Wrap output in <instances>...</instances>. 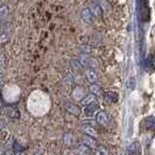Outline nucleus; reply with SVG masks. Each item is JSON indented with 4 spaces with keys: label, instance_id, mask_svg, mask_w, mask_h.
<instances>
[{
    "label": "nucleus",
    "instance_id": "obj_23",
    "mask_svg": "<svg viewBox=\"0 0 155 155\" xmlns=\"http://www.w3.org/2000/svg\"><path fill=\"white\" fill-rule=\"evenodd\" d=\"M6 65V56L4 53H0V68Z\"/></svg>",
    "mask_w": 155,
    "mask_h": 155
},
{
    "label": "nucleus",
    "instance_id": "obj_6",
    "mask_svg": "<svg viewBox=\"0 0 155 155\" xmlns=\"http://www.w3.org/2000/svg\"><path fill=\"white\" fill-rule=\"evenodd\" d=\"M5 114L12 119H20V111L16 106H7L5 109Z\"/></svg>",
    "mask_w": 155,
    "mask_h": 155
},
{
    "label": "nucleus",
    "instance_id": "obj_4",
    "mask_svg": "<svg viewBox=\"0 0 155 155\" xmlns=\"http://www.w3.org/2000/svg\"><path fill=\"white\" fill-rule=\"evenodd\" d=\"M103 98H104V101H106V103L116 104L119 101V94L116 91H106L103 94Z\"/></svg>",
    "mask_w": 155,
    "mask_h": 155
},
{
    "label": "nucleus",
    "instance_id": "obj_13",
    "mask_svg": "<svg viewBox=\"0 0 155 155\" xmlns=\"http://www.w3.org/2000/svg\"><path fill=\"white\" fill-rule=\"evenodd\" d=\"M81 16H82V19H83L86 23H92L93 22V15H92V13L90 12V9H89V8H84V9H82V12H81Z\"/></svg>",
    "mask_w": 155,
    "mask_h": 155
},
{
    "label": "nucleus",
    "instance_id": "obj_7",
    "mask_svg": "<svg viewBox=\"0 0 155 155\" xmlns=\"http://www.w3.org/2000/svg\"><path fill=\"white\" fill-rule=\"evenodd\" d=\"M93 103H97V96L93 94V93H87V94H85V96L81 99V104L84 105V106L91 105Z\"/></svg>",
    "mask_w": 155,
    "mask_h": 155
},
{
    "label": "nucleus",
    "instance_id": "obj_2",
    "mask_svg": "<svg viewBox=\"0 0 155 155\" xmlns=\"http://www.w3.org/2000/svg\"><path fill=\"white\" fill-rule=\"evenodd\" d=\"M96 120H97V123L101 126H104V127H107L110 125V117L109 114L106 113V112H104V111H101V112H98L97 114H96Z\"/></svg>",
    "mask_w": 155,
    "mask_h": 155
},
{
    "label": "nucleus",
    "instance_id": "obj_1",
    "mask_svg": "<svg viewBox=\"0 0 155 155\" xmlns=\"http://www.w3.org/2000/svg\"><path fill=\"white\" fill-rule=\"evenodd\" d=\"M78 62L83 67H87V69H97L101 65V62L97 58H94L92 56H89L86 54L81 55L79 58H78Z\"/></svg>",
    "mask_w": 155,
    "mask_h": 155
},
{
    "label": "nucleus",
    "instance_id": "obj_22",
    "mask_svg": "<svg viewBox=\"0 0 155 155\" xmlns=\"http://www.w3.org/2000/svg\"><path fill=\"white\" fill-rule=\"evenodd\" d=\"M135 78L134 77H131L128 81H127V83H126V86L128 87V89H131V90H134L135 89Z\"/></svg>",
    "mask_w": 155,
    "mask_h": 155
},
{
    "label": "nucleus",
    "instance_id": "obj_12",
    "mask_svg": "<svg viewBox=\"0 0 155 155\" xmlns=\"http://www.w3.org/2000/svg\"><path fill=\"white\" fill-rule=\"evenodd\" d=\"M89 9H90V12L92 13L93 18H94V16H96V18H101V16H103V9H101V7L98 4H91Z\"/></svg>",
    "mask_w": 155,
    "mask_h": 155
},
{
    "label": "nucleus",
    "instance_id": "obj_20",
    "mask_svg": "<svg viewBox=\"0 0 155 155\" xmlns=\"http://www.w3.org/2000/svg\"><path fill=\"white\" fill-rule=\"evenodd\" d=\"M90 93H93V94H98V93H103L104 92V90H103V87L101 85H98V84H96V83H93L90 85Z\"/></svg>",
    "mask_w": 155,
    "mask_h": 155
},
{
    "label": "nucleus",
    "instance_id": "obj_5",
    "mask_svg": "<svg viewBox=\"0 0 155 155\" xmlns=\"http://www.w3.org/2000/svg\"><path fill=\"white\" fill-rule=\"evenodd\" d=\"M82 131L85 133L86 135H89V137H92V138H97V135H98V133L96 131V128L93 127L92 124H90V123H85V124L82 125Z\"/></svg>",
    "mask_w": 155,
    "mask_h": 155
},
{
    "label": "nucleus",
    "instance_id": "obj_8",
    "mask_svg": "<svg viewBox=\"0 0 155 155\" xmlns=\"http://www.w3.org/2000/svg\"><path fill=\"white\" fill-rule=\"evenodd\" d=\"M65 111H67L68 113H70V114L76 116V117H78L81 114V107H79L78 105H76V104H71V103L65 105Z\"/></svg>",
    "mask_w": 155,
    "mask_h": 155
},
{
    "label": "nucleus",
    "instance_id": "obj_17",
    "mask_svg": "<svg viewBox=\"0 0 155 155\" xmlns=\"http://www.w3.org/2000/svg\"><path fill=\"white\" fill-rule=\"evenodd\" d=\"M145 126L149 131H153L155 128V118L153 116H149L145 118Z\"/></svg>",
    "mask_w": 155,
    "mask_h": 155
},
{
    "label": "nucleus",
    "instance_id": "obj_27",
    "mask_svg": "<svg viewBox=\"0 0 155 155\" xmlns=\"http://www.w3.org/2000/svg\"><path fill=\"white\" fill-rule=\"evenodd\" d=\"M15 155H26V154L22 153V152H18V153H15Z\"/></svg>",
    "mask_w": 155,
    "mask_h": 155
},
{
    "label": "nucleus",
    "instance_id": "obj_16",
    "mask_svg": "<svg viewBox=\"0 0 155 155\" xmlns=\"http://www.w3.org/2000/svg\"><path fill=\"white\" fill-rule=\"evenodd\" d=\"M83 141H84V145L85 146H87L89 148H97L98 147V143H97V141H96V139L94 138H92V137H89V135H85L84 137V139H83Z\"/></svg>",
    "mask_w": 155,
    "mask_h": 155
},
{
    "label": "nucleus",
    "instance_id": "obj_15",
    "mask_svg": "<svg viewBox=\"0 0 155 155\" xmlns=\"http://www.w3.org/2000/svg\"><path fill=\"white\" fill-rule=\"evenodd\" d=\"M99 110V106L97 105V103H93L91 105H87L85 106V109H84V113H85L86 117H92L94 113H96V111H98Z\"/></svg>",
    "mask_w": 155,
    "mask_h": 155
},
{
    "label": "nucleus",
    "instance_id": "obj_11",
    "mask_svg": "<svg viewBox=\"0 0 155 155\" xmlns=\"http://www.w3.org/2000/svg\"><path fill=\"white\" fill-rule=\"evenodd\" d=\"M128 154L130 155L141 154V147H140V143L138 141H134V142H132V143L128 146Z\"/></svg>",
    "mask_w": 155,
    "mask_h": 155
},
{
    "label": "nucleus",
    "instance_id": "obj_10",
    "mask_svg": "<svg viewBox=\"0 0 155 155\" xmlns=\"http://www.w3.org/2000/svg\"><path fill=\"white\" fill-rule=\"evenodd\" d=\"M63 143L68 147H72L76 143V138L72 133H65L63 135Z\"/></svg>",
    "mask_w": 155,
    "mask_h": 155
},
{
    "label": "nucleus",
    "instance_id": "obj_19",
    "mask_svg": "<svg viewBox=\"0 0 155 155\" xmlns=\"http://www.w3.org/2000/svg\"><path fill=\"white\" fill-rule=\"evenodd\" d=\"M77 154L78 155H91V148H89L87 146H85L84 143H83V145H79L77 147Z\"/></svg>",
    "mask_w": 155,
    "mask_h": 155
},
{
    "label": "nucleus",
    "instance_id": "obj_18",
    "mask_svg": "<svg viewBox=\"0 0 155 155\" xmlns=\"http://www.w3.org/2000/svg\"><path fill=\"white\" fill-rule=\"evenodd\" d=\"M9 9L5 4H0V21L2 22L4 20H6V18L8 16Z\"/></svg>",
    "mask_w": 155,
    "mask_h": 155
},
{
    "label": "nucleus",
    "instance_id": "obj_9",
    "mask_svg": "<svg viewBox=\"0 0 155 155\" xmlns=\"http://www.w3.org/2000/svg\"><path fill=\"white\" fill-rule=\"evenodd\" d=\"M85 76H86V79H87L91 84L98 82V74H97V71L94 69H86Z\"/></svg>",
    "mask_w": 155,
    "mask_h": 155
},
{
    "label": "nucleus",
    "instance_id": "obj_28",
    "mask_svg": "<svg viewBox=\"0 0 155 155\" xmlns=\"http://www.w3.org/2000/svg\"><path fill=\"white\" fill-rule=\"evenodd\" d=\"M2 127H4V123H2V121H1V120H0V130H1V128H2Z\"/></svg>",
    "mask_w": 155,
    "mask_h": 155
},
{
    "label": "nucleus",
    "instance_id": "obj_26",
    "mask_svg": "<svg viewBox=\"0 0 155 155\" xmlns=\"http://www.w3.org/2000/svg\"><path fill=\"white\" fill-rule=\"evenodd\" d=\"M2 155H13V154H12V152H11V150H6Z\"/></svg>",
    "mask_w": 155,
    "mask_h": 155
},
{
    "label": "nucleus",
    "instance_id": "obj_24",
    "mask_svg": "<svg viewBox=\"0 0 155 155\" xmlns=\"http://www.w3.org/2000/svg\"><path fill=\"white\" fill-rule=\"evenodd\" d=\"M8 40H9V36H8V34H6V33H2L0 35V43H6Z\"/></svg>",
    "mask_w": 155,
    "mask_h": 155
},
{
    "label": "nucleus",
    "instance_id": "obj_25",
    "mask_svg": "<svg viewBox=\"0 0 155 155\" xmlns=\"http://www.w3.org/2000/svg\"><path fill=\"white\" fill-rule=\"evenodd\" d=\"M4 83H5V76L2 72H0V87L4 85Z\"/></svg>",
    "mask_w": 155,
    "mask_h": 155
},
{
    "label": "nucleus",
    "instance_id": "obj_29",
    "mask_svg": "<svg viewBox=\"0 0 155 155\" xmlns=\"http://www.w3.org/2000/svg\"><path fill=\"white\" fill-rule=\"evenodd\" d=\"M0 31H1V21H0Z\"/></svg>",
    "mask_w": 155,
    "mask_h": 155
},
{
    "label": "nucleus",
    "instance_id": "obj_14",
    "mask_svg": "<svg viewBox=\"0 0 155 155\" xmlns=\"http://www.w3.org/2000/svg\"><path fill=\"white\" fill-rule=\"evenodd\" d=\"M84 96H85V92H84V89L82 86H77V87L74 89V91H72V98L75 101H81Z\"/></svg>",
    "mask_w": 155,
    "mask_h": 155
},
{
    "label": "nucleus",
    "instance_id": "obj_21",
    "mask_svg": "<svg viewBox=\"0 0 155 155\" xmlns=\"http://www.w3.org/2000/svg\"><path fill=\"white\" fill-rule=\"evenodd\" d=\"M96 155H109V152L104 146H99L96 148Z\"/></svg>",
    "mask_w": 155,
    "mask_h": 155
},
{
    "label": "nucleus",
    "instance_id": "obj_3",
    "mask_svg": "<svg viewBox=\"0 0 155 155\" xmlns=\"http://www.w3.org/2000/svg\"><path fill=\"white\" fill-rule=\"evenodd\" d=\"M146 1L143 0V2H141L139 5V16L142 21H148L149 20V8L146 6Z\"/></svg>",
    "mask_w": 155,
    "mask_h": 155
}]
</instances>
